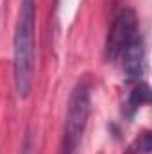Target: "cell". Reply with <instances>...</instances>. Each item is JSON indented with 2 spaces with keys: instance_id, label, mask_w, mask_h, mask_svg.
Masks as SVG:
<instances>
[{
  "instance_id": "277c9868",
  "label": "cell",
  "mask_w": 152,
  "mask_h": 154,
  "mask_svg": "<svg viewBox=\"0 0 152 154\" xmlns=\"http://www.w3.org/2000/svg\"><path fill=\"white\" fill-rule=\"evenodd\" d=\"M118 61H122V72L127 82H138L143 75V41L138 34L120 52Z\"/></svg>"
},
{
  "instance_id": "8992f818",
  "label": "cell",
  "mask_w": 152,
  "mask_h": 154,
  "mask_svg": "<svg viewBox=\"0 0 152 154\" xmlns=\"http://www.w3.org/2000/svg\"><path fill=\"white\" fill-rule=\"evenodd\" d=\"M152 149V138H150V131H143L127 149L125 154H149Z\"/></svg>"
},
{
  "instance_id": "5b68a950",
  "label": "cell",
  "mask_w": 152,
  "mask_h": 154,
  "mask_svg": "<svg viewBox=\"0 0 152 154\" xmlns=\"http://www.w3.org/2000/svg\"><path fill=\"white\" fill-rule=\"evenodd\" d=\"M150 100V88H149V84L147 82H138L136 84V88L131 91V95H129V100H127V115L131 116L141 104H147Z\"/></svg>"
},
{
  "instance_id": "52a82bcc",
  "label": "cell",
  "mask_w": 152,
  "mask_h": 154,
  "mask_svg": "<svg viewBox=\"0 0 152 154\" xmlns=\"http://www.w3.org/2000/svg\"><path fill=\"white\" fill-rule=\"evenodd\" d=\"M23 154H31V145H29V142L25 143V151H23Z\"/></svg>"
},
{
  "instance_id": "6da1fadb",
  "label": "cell",
  "mask_w": 152,
  "mask_h": 154,
  "mask_svg": "<svg viewBox=\"0 0 152 154\" xmlns=\"http://www.w3.org/2000/svg\"><path fill=\"white\" fill-rule=\"evenodd\" d=\"M36 0H22L14 29V86L18 97H29L34 82L36 59Z\"/></svg>"
},
{
  "instance_id": "3957f363",
  "label": "cell",
  "mask_w": 152,
  "mask_h": 154,
  "mask_svg": "<svg viewBox=\"0 0 152 154\" xmlns=\"http://www.w3.org/2000/svg\"><path fill=\"white\" fill-rule=\"evenodd\" d=\"M138 34H140V23H138L136 13L129 7L120 11V14L114 18L113 27L109 31V36H108V43H106L108 59L109 61H118L120 52Z\"/></svg>"
},
{
  "instance_id": "7a4b0ae2",
  "label": "cell",
  "mask_w": 152,
  "mask_h": 154,
  "mask_svg": "<svg viewBox=\"0 0 152 154\" xmlns=\"http://www.w3.org/2000/svg\"><path fill=\"white\" fill-rule=\"evenodd\" d=\"M90 82L88 79H81L75 84L65 118V129H63V142L59 154H79V147L88 125L90 118Z\"/></svg>"
}]
</instances>
